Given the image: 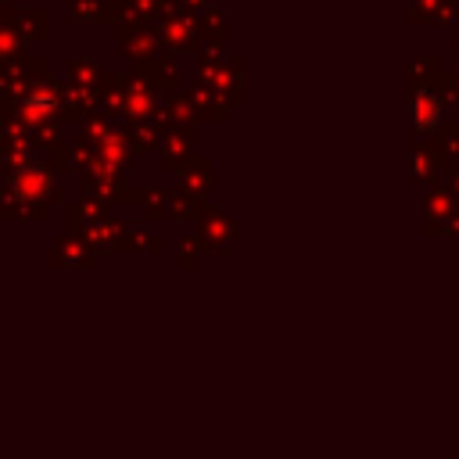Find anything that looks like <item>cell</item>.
I'll use <instances>...</instances> for the list:
<instances>
[{"label":"cell","mask_w":459,"mask_h":459,"mask_svg":"<svg viewBox=\"0 0 459 459\" xmlns=\"http://www.w3.org/2000/svg\"><path fill=\"white\" fill-rule=\"evenodd\" d=\"M441 118H445V100H441V93H434L430 86L416 90V93H412V129H416V136L427 140L430 133H437Z\"/></svg>","instance_id":"1"}]
</instances>
